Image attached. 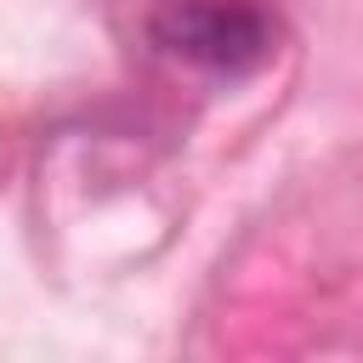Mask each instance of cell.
<instances>
[{"instance_id": "1", "label": "cell", "mask_w": 363, "mask_h": 363, "mask_svg": "<svg viewBox=\"0 0 363 363\" xmlns=\"http://www.w3.org/2000/svg\"><path fill=\"white\" fill-rule=\"evenodd\" d=\"M153 40L199 68L244 74L272 51V23L250 0H159Z\"/></svg>"}]
</instances>
